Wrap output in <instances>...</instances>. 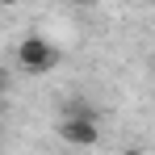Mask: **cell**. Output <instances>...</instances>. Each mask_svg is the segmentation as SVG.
<instances>
[{
  "mask_svg": "<svg viewBox=\"0 0 155 155\" xmlns=\"http://www.w3.org/2000/svg\"><path fill=\"white\" fill-rule=\"evenodd\" d=\"M17 63H21V71H29V76H46V71H54L63 63V51L54 46L51 38H42V34H25L17 42Z\"/></svg>",
  "mask_w": 155,
  "mask_h": 155,
  "instance_id": "cell-1",
  "label": "cell"
},
{
  "mask_svg": "<svg viewBox=\"0 0 155 155\" xmlns=\"http://www.w3.org/2000/svg\"><path fill=\"white\" fill-rule=\"evenodd\" d=\"M54 134L71 147H97L101 143V122L97 117H71V113H59L54 122Z\"/></svg>",
  "mask_w": 155,
  "mask_h": 155,
  "instance_id": "cell-2",
  "label": "cell"
},
{
  "mask_svg": "<svg viewBox=\"0 0 155 155\" xmlns=\"http://www.w3.org/2000/svg\"><path fill=\"white\" fill-rule=\"evenodd\" d=\"M63 113H71V117H97V109L88 101H80V97H71V101L63 105Z\"/></svg>",
  "mask_w": 155,
  "mask_h": 155,
  "instance_id": "cell-3",
  "label": "cell"
},
{
  "mask_svg": "<svg viewBox=\"0 0 155 155\" xmlns=\"http://www.w3.org/2000/svg\"><path fill=\"white\" fill-rule=\"evenodd\" d=\"M17 4H21V0H0V8H17Z\"/></svg>",
  "mask_w": 155,
  "mask_h": 155,
  "instance_id": "cell-4",
  "label": "cell"
},
{
  "mask_svg": "<svg viewBox=\"0 0 155 155\" xmlns=\"http://www.w3.org/2000/svg\"><path fill=\"white\" fill-rule=\"evenodd\" d=\"M76 4H97V0H76Z\"/></svg>",
  "mask_w": 155,
  "mask_h": 155,
  "instance_id": "cell-5",
  "label": "cell"
},
{
  "mask_svg": "<svg viewBox=\"0 0 155 155\" xmlns=\"http://www.w3.org/2000/svg\"><path fill=\"white\" fill-rule=\"evenodd\" d=\"M0 92H4V80H0Z\"/></svg>",
  "mask_w": 155,
  "mask_h": 155,
  "instance_id": "cell-6",
  "label": "cell"
}]
</instances>
